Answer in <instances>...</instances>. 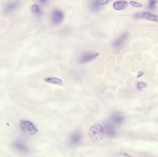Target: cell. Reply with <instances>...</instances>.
<instances>
[{
	"instance_id": "obj_1",
	"label": "cell",
	"mask_w": 158,
	"mask_h": 157,
	"mask_svg": "<svg viewBox=\"0 0 158 157\" xmlns=\"http://www.w3.org/2000/svg\"><path fill=\"white\" fill-rule=\"evenodd\" d=\"M88 133L89 137L93 141L97 142L103 139L105 134V131L102 125L96 123L89 128Z\"/></svg>"
},
{
	"instance_id": "obj_2",
	"label": "cell",
	"mask_w": 158,
	"mask_h": 157,
	"mask_svg": "<svg viewBox=\"0 0 158 157\" xmlns=\"http://www.w3.org/2000/svg\"><path fill=\"white\" fill-rule=\"evenodd\" d=\"M20 127L22 131L27 134L34 135L38 132V129L31 122L27 120H21Z\"/></svg>"
},
{
	"instance_id": "obj_3",
	"label": "cell",
	"mask_w": 158,
	"mask_h": 157,
	"mask_svg": "<svg viewBox=\"0 0 158 157\" xmlns=\"http://www.w3.org/2000/svg\"><path fill=\"white\" fill-rule=\"evenodd\" d=\"M128 38V34L127 33H123L120 37H118L112 45L113 51L116 53L118 52L124 46Z\"/></svg>"
},
{
	"instance_id": "obj_4",
	"label": "cell",
	"mask_w": 158,
	"mask_h": 157,
	"mask_svg": "<svg viewBox=\"0 0 158 157\" xmlns=\"http://www.w3.org/2000/svg\"><path fill=\"white\" fill-rule=\"evenodd\" d=\"M12 146L20 153H26L29 151V148L26 143L20 139L15 141L12 144Z\"/></svg>"
},
{
	"instance_id": "obj_5",
	"label": "cell",
	"mask_w": 158,
	"mask_h": 157,
	"mask_svg": "<svg viewBox=\"0 0 158 157\" xmlns=\"http://www.w3.org/2000/svg\"><path fill=\"white\" fill-rule=\"evenodd\" d=\"M99 54L94 52H87L82 54L79 59V63L84 64L89 62L95 59L98 56Z\"/></svg>"
},
{
	"instance_id": "obj_6",
	"label": "cell",
	"mask_w": 158,
	"mask_h": 157,
	"mask_svg": "<svg viewBox=\"0 0 158 157\" xmlns=\"http://www.w3.org/2000/svg\"><path fill=\"white\" fill-rule=\"evenodd\" d=\"M64 13L60 10H55L51 15L52 23L53 25L60 24L64 19Z\"/></svg>"
},
{
	"instance_id": "obj_7",
	"label": "cell",
	"mask_w": 158,
	"mask_h": 157,
	"mask_svg": "<svg viewBox=\"0 0 158 157\" xmlns=\"http://www.w3.org/2000/svg\"><path fill=\"white\" fill-rule=\"evenodd\" d=\"M20 1H9L3 7V12L6 14H9L15 10L19 7Z\"/></svg>"
},
{
	"instance_id": "obj_8",
	"label": "cell",
	"mask_w": 158,
	"mask_h": 157,
	"mask_svg": "<svg viewBox=\"0 0 158 157\" xmlns=\"http://www.w3.org/2000/svg\"><path fill=\"white\" fill-rule=\"evenodd\" d=\"M136 18H144L151 21L158 22V15L153 14L149 12H142L136 14Z\"/></svg>"
},
{
	"instance_id": "obj_9",
	"label": "cell",
	"mask_w": 158,
	"mask_h": 157,
	"mask_svg": "<svg viewBox=\"0 0 158 157\" xmlns=\"http://www.w3.org/2000/svg\"><path fill=\"white\" fill-rule=\"evenodd\" d=\"M105 131L107 136L113 137L116 135V130L115 129L114 125L111 122L107 123L105 125Z\"/></svg>"
},
{
	"instance_id": "obj_10",
	"label": "cell",
	"mask_w": 158,
	"mask_h": 157,
	"mask_svg": "<svg viewBox=\"0 0 158 157\" xmlns=\"http://www.w3.org/2000/svg\"><path fill=\"white\" fill-rule=\"evenodd\" d=\"M110 2L109 1H95L91 4V8L93 11H98L101 8L102 6L106 5Z\"/></svg>"
},
{
	"instance_id": "obj_11",
	"label": "cell",
	"mask_w": 158,
	"mask_h": 157,
	"mask_svg": "<svg viewBox=\"0 0 158 157\" xmlns=\"http://www.w3.org/2000/svg\"><path fill=\"white\" fill-rule=\"evenodd\" d=\"M82 139V135L79 133H74L70 137V144L72 145L77 146L80 143Z\"/></svg>"
},
{
	"instance_id": "obj_12",
	"label": "cell",
	"mask_w": 158,
	"mask_h": 157,
	"mask_svg": "<svg viewBox=\"0 0 158 157\" xmlns=\"http://www.w3.org/2000/svg\"><path fill=\"white\" fill-rule=\"evenodd\" d=\"M129 5L128 2L125 1H117L113 3V7L115 10H123L128 7Z\"/></svg>"
},
{
	"instance_id": "obj_13",
	"label": "cell",
	"mask_w": 158,
	"mask_h": 157,
	"mask_svg": "<svg viewBox=\"0 0 158 157\" xmlns=\"http://www.w3.org/2000/svg\"><path fill=\"white\" fill-rule=\"evenodd\" d=\"M123 116L119 114H115L110 117V121L114 125H117L122 123L124 120Z\"/></svg>"
},
{
	"instance_id": "obj_14",
	"label": "cell",
	"mask_w": 158,
	"mask_h": 157,
	"mask_svg": "<svg viewBox=\"0 0 158 157\" xmlns=\"http://www.w3.org/2000/svg\"><path fill=\"white\" fill-rule=\"evenodd\" d=\"M44 80L47 83L57 85L60 86H61L63 84L62 81L61 79L56 78V77H47L44 79Z\"/></svg>"
},
{
	"instance_id": "obj_15",
	"label": "cell",
	"mask_w": 158,
	"mask_h": 157,
	"mask_svg": "<svg viewBox=\"0 0 158 157\" xmlns=\"http://www.w3.org/2000/svg\"><path fill=\"white\" fill-rule=\"evenodd\" d=\"M31 10L32 13L37 15H40L42 14V10L38 5L37 4L32 5L31 7Z\"/></svg>"
},
{
	"instance_id": "obj_16",
	"label": "cell",
	"mask_w": 158,
	"mask_h": 157,
	"mask_svg": "<svg viewBox=\"0 0 158 157\" xmlns=\"http://www.w3.org/2000/svg\"><path fill=\"white\" fill-rule=\"evenodd\" d=\"M148 86V84L145 82H138L137 84V90L138 91H142L143 89Z\"/></svg>"
},
{
	"instance_id": "obj_17",
	"label": "cell",
	"mask_w": 158,
	"mask_h": 157,
	"mask_svg": "<svg viewBox=\"0 0 158 157\" xmlns=\"http://www.w3.org/2000/svg\"><path fill=\"white\" fill-rule=\"evenodd\" d=\"M148 3H149V5H148V8L150 9H155L156 7V4L157 3V1H153V0H150L148 1Z\"/></svg>"
},
{
	"instance_id": "obj_18",
	"label": "cell",
	"mask_w": 158,
	"mask_h": 157,
	"mask_svg": "<svg viewBox=\"0 0 158 157\" xmlns=\"http://www.w3.org/2000/svg\"><path fill=\"white\" fill-rule=\"evenodd\" d=\"M129 4L131 6L134 7H137V8L142 7V5L141 3L135 1H129Z\"/></svg>"
},
{
	"instance_id": "obj_19",
	"label": "cell",
	"mask_w": 158,
	"mask_h": 157,
	"mask_svg": "<svg viewBox=\"0 0 158 157\" xmlns=\"http://www.w3.org/2000/svg\"><path fill=\"white\" fill-rule=\"evenodd\" d=\"M144 75V73L142 71H139L138 73H137V76H136V78H140L141 77H142Z\"/></svg>"
},
{
	"instance_id": "obj_20",
	"label": "cell",
	"mask_w": 158,
	"mask_h": 157,
	"mask_svg": "<svg viewBox=\"0 0 158 157\" xmlns=\"http://www.w3.org/2000/svg\"><path fill=\"white\" fill-rule=\"evenodd\" d=\"M158 3V1H157V3Z\"/></svg>"
}]
</instances>
